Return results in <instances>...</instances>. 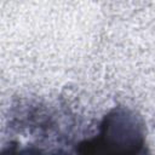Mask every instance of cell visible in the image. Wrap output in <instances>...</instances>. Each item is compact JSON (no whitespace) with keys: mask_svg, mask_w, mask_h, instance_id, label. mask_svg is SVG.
<instances>
[{"mask_svg":"<svg viewBox=\"0 0 155 155\" xmlns=\"http://www.w3.org/2000/svg\"><path fill=\"white\" fill-rule=\"evenodd\" d=\"M93 145H119L133 147L143 145V126L139 119L130 110L117 108L111 110L101 125V133Z\"/></svg>","mask_w":155,"mask_h":155,"instance_id":"6da1fadb","label":"cell"}]
</instances>
